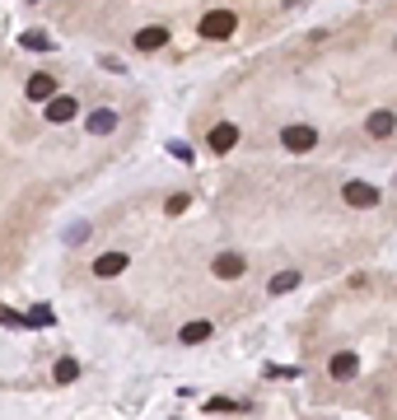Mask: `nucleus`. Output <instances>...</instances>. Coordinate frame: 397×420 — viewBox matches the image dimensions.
Instances as JSON below:
<instances>
[{"label": "nucleus", "instance_id": "9d476101", "mask_svg": "<svg viewBox=\"0 0 397 420\" xmlns=\"http://www.w3.org/2000/svg\"><path fill=\"white\" fill-rule=\"evenodd\" d=\"M33 103H47V99H57V79L52 75H28V89H23Z\"/></svg>", "mask_w": 397, "mask_h": 420}, {"label": "nucleus", "instance_id": "1a4fd4ad", "mask_svg": "<svg viewBox=\"0 0 397 420\" xmlns=\"http://www.w3.org/2000/svg\"><path fill=\"white\" fill-rule=\"evenodd\" d=\"M328 374H332V378H355V374H360V355H355V350H341V355H332Z\"/></svg>", "mask_w": 397, "mask_h": 420}, {"label": "nucleus", "instance_id": "a211bd4d", "mask_svg": "<svg viewBox=\"0 0 397 420\" xmlns=\"http://www.w3.org/2000/svg\"><path fill=\"white\" fill-rule=\"evenodd\" d=\"M28 322H33V327H47V322H52V309H33V318H28Z\"/></svg>", "mask_w": 397, "mask_h": 420}, {"label": "nucleus", "instance_id": "7ed1b4c3", "mask_svg": "<svg viewBox=\"0 0 397 420\" xmlns=\"http://www.w3.org/2000/svg\"><path fill=\"white\" fill-rule=\"evenodd\" d=\"M379 187L374 182H360V177H355V182H346V206H355V210H374L379 206Z\"/></svg>", "mask_w": 397, "mask_h": 420}, {"label": "nucleus", "instance_id": "f257e3e1", "mask_svg": "<svg viewBox=\"0 0 397 420\" xmlns=\"http://www.w3.org/2000/svg\"><path fill=\"white\" fill-rule=\"evenodd\" d=\"M238 28V19H234V10H211L201 19V38L206 43H220V38H229Z\"/></svg>", "mask_w": 397, "mask_h": 420}, {"label": "nucleus", "instance_id": "dca6fc26", "mask_svg": "<svg viewBox=\"0 0 397 420\" xmlns=\"http://www.w3.org/2000/svg\"><path fill=\"white\" fill-rule=\"evenodd\" d=\"M23 47H28V52H52V38L47 33H23Z\"/></svg>", "mask_w": 397, "mask_h": 420}, {"label": "nucleus", "instance_id": "2eb2a0df", "mask_svg": "<svg viewBox=\"0 0 397 420\" xmlns=\"http://www.w3.org/2000/svg\"><path fill=\"white\" fill-rule=\"evenodd\" d=\"M52 378H57V383H75V378H79V365H75V360H57Z\"/></svg>", "mask_w": 397, "mask_h": 420}, {"label": "nucleus", "instance_id": "39448f33", "mask_svg": "<svg viewBox=\"0 0 397 420\" xmlns=\"http://www.w3.org/2000/svg\"><path fill=\"white\" fill-rule=\"evenodd\" d=\"M126 266H131V257H126V253H103V257H94V276L113 280V276H122Z\"/></svg>", "mask_w": 397, "mask_h": 420}, {"label": "nucleus", "instance_id": "f03ea898", "mask_svg": "<svg viewBox=\"0 0 397 420\" xmlns=\"http://www.w3.org/2000/svg\"><path fill=\"white\" fill-rule=\"evenodd\" d=\"M281 145L290 150V155H308V150L318 145V131H313V126H304V122H295V126H285V131H281Z\"/></svg>", "mask_w": 397, "mask_h": 420}, {"label": "nucleus", "instance_id": "f3484780", "mask_svg": "<svg viewBox=\"0 0 397 420\" xmlns=\"http://www.w3.org/2000/svg\"><path fill=\"white\" fill-rule=\"evenodd\" d=\"M164 210H169V215H182V210H187V192H178V197H169V206H164Z\"/></svg>", "mask_w": 397, "mask_h": 420}, {"label": "nucleus", "instance_id": "ddd939ff", "mask_svg": "<svg viewBox=\"0 0 397 420\" xmlns=\"http://www.w3.org/2000/svg\"><path fill=\"white\" fill-rule=\"evenodd\" d=\"M211 332H216L211 322H187V327L178 332V341L182 346H201V341H211Z\"/></svg>", "mask_w": 397, "mask_h": 420}, {"label": "nucleus", "instance_id": "f8f14e48", "mask_svg": "<svg viewBox=\"0 0 397 420\" xmlns=\"http://www.w3.org/2000/svg\"><path fill=\"white\" fill-rule=\"evenodd\" d=\"M164 43H169V28H159V23H155V28H140V33H136V47H140V52H159Z\"/></svg>", "mask_w": 397, "mask_h": 420}, {"label": "nucleus", "instance_id": "6ab92c4d", "mask_svg": "<svg viewBox=\"0 0 397 420\" xmlns=\"http://www.w3.org/2000/svg\"><path fill=\"white\" fill-rule=\"evenodd\" d=\"M238 402H229V397H211V411H234Z\"/></svg>", "mask_w": 397, "mask_h": 420}, {"label": "nucleus", "instance_id": "9b49d317", "mask_svg": "<svg viewBox=\"0 0 397 420\" xmlns=\"http://www.w3.org/2000/svg\"><path fill=\"white\" fill-rule=\"evenodd\" d=\"M84 126H89L94 136H108V131H117V112L113 108H94L89 117H84Z\"/></svg>", "mask_w": 397, "mask_h": 420}, {"label": "nucleus", "instance_id": "423d86ee", "mask_svg": "<svg viewBox=\"0 0 397 420\" xmlns=\"http://www.w3.org/2000/svg\"><path fill=\"white\" fill-rule=\"evenodd\" d=\"M211 266H216V276H220V280H238L243 271H248V257H243V253H220Z\"/></svg>", "mask_w": 397, "mask_h": 420}, {"label": "nucleus", "instance_id": "0eeeda50", "mask_svg": "<svg viewBox=\"0 0 397 420\" xmlns=\"http://www.w3.org/2000/svg\"><path fill=\"white\" fill-rule=\"evenodd\" d=\"M364 131L374 136V140H388V136L397 131V112H388V108H379V112H369V122H364Z\"/></svg>", "mask_w": 397, "mask_h": 420}, {"label": "nucleus", "instance_id": "20e7f679", "mask_svg": "<svg viewBox=\"0 0 397 420\" xmlns=\"http://www.w3.org/2000/svg\"><path fill=\"white\" fill-rule=\"evenodd\" d=\"M206 145H211V155H229L238 145V126L234 122H216L211 131H206Z\"/></svg>", "mask_w": 397, "mask_h": 420}, {"label": "nucleus", "instance_id": "4468645a", "mask_svg": "<svg viewBox=\"0 0 397 420\" xmlns=\"http://www.w3.org/2000/svg\"><path fill=\"white\" fill-rule=\"evenodd\" d=\"M299 285V271H276L272 276V294H290Z\"/></svg>", "mask_w": 397, "mask_h": 420}, {"label": "nucleus", "instance_id": "6e6552de", "mask_svg": "<svg viewBox=\"0 0 397 420\" xmlns=\"http://www.w3.org/2000/svg\"><path fill=\"white\" fill-rule=\"evenodd\" d=\"M75 112H79V103L75 99H70V94H57V99H47V122H70V117H75Z\"/></svg>", "mask_w": 397, "mask_h": 420}, {"label": "nucleus", "instance_id": "aec40b11", "mask_svg": "<svg viewBox=\"0 0 397 420\" xmlns=\"http://www.w3.org/2000/svg\"><path fill=\"white\" fill-rule=\"evenodd\" d=\"M285 5H304V0H285Z\"/></svg>", "mask_w": 397, "mask_h": 420}]
</instances>
